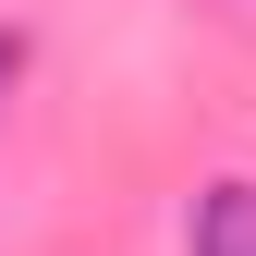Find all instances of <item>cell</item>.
<instances>
[{
    "label": "cell",
    "mask_w": 256,
    "mask_h": 256,
    "mask_svg": "<svg viewBox=\"0 0 256 256\" xmlns=\"http://www.w3.org/2000/svg\"><path fill=\"white\" fill-rule=\"evenodd\" d=\"M183 244H196V256H256V183H208Z\"/></svg>",
    "instance_id": "obj_1"
},
{
    "label": "cell",
    "mask_w": 256,
    "mask_h": 256,
    "mask_svg": "<svg viewBox=\"0 0 256 256\" xmlns=\"http://www.w3.org/2000/svg\"><path fill=\"white\" fill-rule=\"evenodd\" d=\"M12 74H24V49H12V37H0V86H12Z\"/></svg>",
    "instance_id": "obj_2"
}]
</instances>
